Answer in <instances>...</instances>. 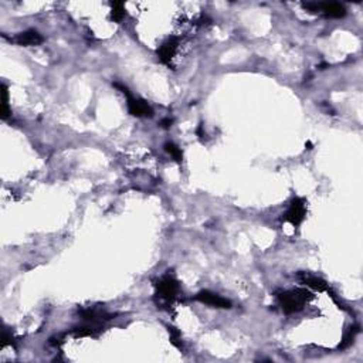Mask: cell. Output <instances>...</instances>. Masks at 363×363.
<instances>
[{
  "label": "cell",
  "instance_id": "obj_1",
  "mask_svg": "<svg viewBox=\"0 0 363 363\" xmlns=\"http://www.w3.org/2000/svg\"><path fill=\"white\" fill-rule=\"evenodd\" d=\"M312 298V294L307 290L285 291L277 295L280 307L285 314H295L304 308V304Z\"/></svg>",
  "mask_w": 363,
  "mask_h": 363
},
{
  "label": "cell",
  "instance_id": "obj_2",
  "mask_svg": "<svg viewBox=\"0 0 363 363\" xmlns=\"http://www.w3.org/2000/svg\"><path fill=\"white\" fill-rule=\"evenodd\" d=\"M307 216V204L305 201L299 198L291 200L290 207L287 210V213L284 214V220L291 223L292 226H299L304 218Z\"/></svg>",
  "mask_w": 363,
  "mask_h": 363
},
{
  "label": "cell",
  "instance_id": "obj_3",
  "mask_svg": "<svg viewBox=\"0 0 363 363\" xmlns=\"http://www.w3.org/2000/svg\"><path fill=\"white\" fill-rule=\"evenodd\" d=\"M179 282L170 277V275H166L164 277L158 284H156V290H158V297H161L162 299L170 302L176 298L178 292H179Z\"/></svg>",
  "mask_w": 363,
  "mask_h": 363
},
{
  "label": "cell",
  "instance_id": "obj_4",
  "mask_svg": "<svg viewBox=\"0 0 363 363\" xmlns=\"http://www.w3.org/2000/svg\"><path fill=\"white\" fill-rule=\"evenodd\" d=\"M128 98V111L132 116L136 118H150L153 115V109L146 102L145 99L133 98L132 95L127 97Z\"/></svg>",
  "mask_w": 363,
  "mask_h": 363
},
{
  "label": "cell",
  "instance_id": "obj_5",
  "mask_svg": "<svg viewBox=\"0 0 363 363\" xmlns=\"http://www.w3.org/2000/svg\"><path fill=\"white\" fill-rule=\"evenodd\" d=\"M196 299L201 304H206V305L212 307V308H231V302L229 299L220 297L214 292H210V291H200L199 294L196 295Z\"/></svg>",
  "mask_w": 363,
  "mask_h": 363
},
{
  "label": "cell",
  "instance_id": "obj_6",
  "mask_svg": "<svg viewBox=\"0 0 363 363\" xmlns=\"http://www.w3.org/2000/svg\"><path fill=\"white\" fill-rule=\"evenodd\" d=\"M178 47H179V41L176 37H170L167 38L165 43H162V46L158 49V55H159V60L167 64L170 63V60L175 57L176 51H178Z\"/></svg>",
  "mask_w": 363,
  "mask_h": 363
},
{
  "label": "cell",
  "instance_id": "obj_7",
  "mask_svg": "<svg viewBox=\"0 0 363 363\" xmlns=\"http://www.w3.org/2000/svg\"><path fill=\"white\" fill-rule=\"evenodd\" d=\"M15 41L17 43L18 46H38L43 43V36L37 32V30H26L23 33L17 34V37L15 38Z\"/></svg>",
  "mask_w": 363,
  "mask_h": 363
},
{
  "label": "cell",
  "instance_id": "obj_8",
  "mask_svg": "<svg viewBox=\"0 0 363 363\" xmlns=\"http://www.w3.org/2000/svg\"><path fill=\"white\" fill-rule=\"evenodd\" d=\"M321 13L325 17L341 18L346 16V9L341 3H321Z\"/></svg>",
  "mask_w": 363,
  "mask_h": 363
},
{
  "label": "cell",
  "instance_id": "obj_9",
  "mask_svg": "<svg viewBox=\"0 0 363 363\" xmlns=\"http://www.w3.org/2000/svg\"><path fill=\"white\" fill-rule=\"evenodd\" d=\"M299 277L302 278V282L312 288L315 291H327L328 290V284L322 280V278H318V277H312V275H308V274H299Z\"/></svg>",
  "mask_w": 363,
  "mask_h": 363
},
{
  "label": "cell",
  "instance_id": "obj_10",
  "mask_svg": "<svg viewBox=\"0 0 363 363\" xmlns=\"http://www.w3.org/2000/svg\"><path fill=\"white\" fill-rule=\"evenodd\" d=\"M81 316L87 321H92V322H98V321H108L112 318L111 314H107L104 311H95V309H82L80 311Z\"/></svg>",
  "mask_w": 363,
  "mask_h": 363
},
{
  "label": "cell",
  "instance_id": "obj_11",
  "mask_svg": "<svg viewBox=\"0 0 363 363\" xmlns=\"http://www.w3.org/2000/svg\"><path fill=\"white\" fill-rule=\"evenodd\" d=\"M99 332L98 328L94 327H77L71 330L74 338H85V336H97Z\"/></svg>",
  "mask_w": 363,
  "mask_h": 363
},
{
  "label": "cell",
  "instance_id": "obj_12",
  "mask_svg": "<svg viewBox=\"0 0 363 363\" xmlns=\"http://www.w3.org/2000/svg\"><path fill=\"white\" fill-rule=\"evenodd\" d=\"M111 7H112V12H111L112 20L114 21H122V18L125 17V15H127L125 6L121 1H115V3H111Z\"/></svg>",
  "mask_w": 363,
  "mask_h": 363
},
{
  "label": "cell",
  "instance_id": "obj_13",
  "mask_svg": "<svg viewBox=\"0 0 363 363\" xmlns=\"http://www.w3.org/2000/svg\"><path fill=\"white\" fill-rule=\"evenodd\" d=\"M165 150H166L170 156H173V159H175L176 162H182V159H183V153H182V150L179 146L175 145L173 142H166V144H165Z\"/></svg>",
  "mask_w": 363,
  "mask_h": 363
},
{
  "label": "cell",
  "instance_id": "obj_14",
  "mask_svg": "<svg viewBox=\"0 0 363 363\" xmlns=\"http://www.w3.org/2000/svg\"><path fill=\"white\" fill-rule=\"evenodd\" d=\"M167 330H169V336H170V342L172 345L176 346L178 349H182L183 345H182V336L181 332L173 327H167Z\"/></svg>",
  "mask_w": 363,
  "mask_h": 363
},
{
  "label": "cell",
  "instance_id": "obj_15",
  "mask_svg": "<svg viewBox=\"0 0 363 363\" xmlns=\"http://www.w3.org/2000/svg\"><path fill=\"white\" fill-rule=\"evenodd\" d=\"M359 332V328H350L349 329V332L345 333V336H344V341L341 342V345L339 347L341 349H345L349 345H352V342H353V339H355V336H356V333Z\"/></svg>",
  "mask_w": 363,
  "mask_h": 363
},
{
  "label": "cell",
  "instance_id": "obj_16",
  "mask_svg": "<svg viewBox=\"0 0 363 363\" xmlns=\"http://www.w3.org/2000/svg\"><path fill=\"white\" fill-rule=\"evenodd\" d=\"M7 101H9L7 85H6V84H1V107H7Z\"/></svg>",
  "mask_w": 363,
  "mask_h": 363
},
{
  "label": "cell",
  "instance_id": "obj_17",
  "mask_svg": "<svg viewBox=\"0 0 363 363\" xmlns=\"http://www.w3.org/2000/svg\"><path fill=\"white\" fill-rule=\"evenodd\" d=\"M172 124H173V119H170V118H165V119L161 121V127L165 128V129L172 127Z\"/></svg>",
  "mask_w": 363,
  "mask_h": 363
},
{
  "label": "cell",
  "instance_id": "obj_18",
  "mask_svg": "<svg viewBox=\"0 0 363 363\" xmlns=\"http://www.w3.org/2000/svg\"><path fill=\"white\" fill-rule=\"evenodd\" d=\"M196 132H198L199 138H203V136H206V133L203 132V124H200L199 128H198V131H196Z\"/></svg>",
  "mask_w": 363,
  "mask_h": 363
},
{
  "label": "cell",
  "instance_id": "obj_19",
  "mask_svg": "<svg viewBox=\"0 0 363 363\" xmlns=\"http://www.w3.org/2000/svg\"><path fill=\"white\" fill-rule=\"evenodd\" d=\"M305 148H307V149H312V145H311V142H307V144H305Z\"/></svg>",
  "mask_w": 363,
  "mask_h": 363
}]
</instances>
